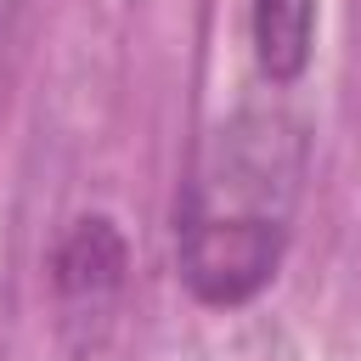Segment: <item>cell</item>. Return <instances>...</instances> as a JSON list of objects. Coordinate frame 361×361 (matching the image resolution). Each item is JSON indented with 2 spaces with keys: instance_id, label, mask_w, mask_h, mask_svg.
Masks as SVG:
<instances>
[{
  "instance_id": "cell-1",
  "label": "cell",
  "mask_w": 361,
  "mask_h": 361,
  "mask_svg": "<svg viewBox=\"0 0 361 361\" xmlns=\"http://www.w3.org/2000/svg\"><path fill=\"white\" fill-rule=\"evenodd\" d=\"M305 147L282 113L220 124L175 209V271L197 305L237 310L271 288L288 254Z\"/></svg>"
},
{
  "instance_id": "cell-2",
  "label": "cell",
  "mask_w": 361,
  "mask_h": 361,
  "mask_svg": "<svg viewBox=\"0 0 361 361\" xmlns=\"http://www.w3.org/2000/svg\"><path fill=\"white\" fill-rule=\"evenodd\" d=\"M124 271H130V254H124L118 226L102 220V214L79 220L62 237V248H56V305H62V322L68 327L107 322L113 305H118Z\"/></svg>"
},
{
  "instance_id": "cell-3",
  "label": "cell",
  "mask_w": 361,
  "mask_h": 361,
  "mask_svg": "<svg viewBox=\"0 0 361 361\" xmlns=\"http://www.w3.org/2000/svg\"><path fill=\"white\" fill-rule=\"evenodd\" d=\"M248 28H254V62L271 85H293L310 68L316 0H254Z\"/></svg>"
}]
</instances>
